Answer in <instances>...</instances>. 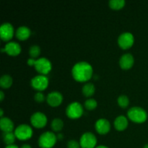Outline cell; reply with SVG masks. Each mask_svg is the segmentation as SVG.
Masks as SVG:
<instances>
[{"label":"cell","mask_w":148,"mask_h":148,"mask_svg":"<svg viewBox=\"0 0 148 148\" xmlns=\"http://www.w3.org/2000/svg\"><path fill=\"white\" fill-rule=\"evenodd\" d=\"M93 69L90 64L87 62H79L72 69V75L77 82H85L92 78Z\"/></svg>","instance_id":"cell-1"},{"label":"cell","mask_w":148,"mask_h":148,"mask_svg":"<svg viewBox=\"0 0 148 148\" xmlns=\"http://www.w3.org/2000/svg\"><path fill=\"white\" fill-rule=\"evenodd\" d=\"M127 116L131 121L138 124L145 122L147 119V113L142 107L134 106L127 111Z\"/></svg>","instance_id":"cell-2"},{"label":"cell","mask_w":148,"mask_h":148,"mask_svg":"<svg viewBox=\"0 0 148 148\" xmlns=\"http://www.w3.org/2000/svg\"><path fill=\"white\" fill-rule=\"evenodd\" d=\"M57 136L50 131L45 132L39 136L38 143L40 148H52L57 141Z\"/></svg>","instance_id":"cell-3"},{"label":"cell","mask_w":148,"mask_h":148,"mask_svg":"<svg viewBox=\"0 0 148 148\" xmlns=\"http://www.w3.org/2000/svg\"><path fill=\"white\" fill-rule=\"evenodd\" d=\"M66 114L69 118L72 119L79 118L83 114V107L80 103L77 101L71 103L66 107Z\"/></svg>","instance_id":"cell-4"},{"label":"cell","mask_w":148,"mask_h":148,"mask_svg":"<svg viewBox=\"0 0 148 148\" xmlns=\"http://www.w3.org/2000/svg\"><path fill=\"white\" fill-rule=\"evenodd\" d=\"M79 143L81 148H95L97 145V138L93 133L87 132L82 134Z\"/></svg>","instance_id":"cell-5"},{"label":"cell","mask_w":148,"mask_h":148,"mask_svg":"<svg viewBox=\"0 0 148 148\" xmlns=\"http://www.w3.org/2000/svg\"><path fill=\"white\" fill-rule=\"evenodd\" d=\"M35 69L40 75H46L51 70L52 65L50 61L46 57H40L36 59L35 64Z\"/></svg>","instance_id":"cell-6"},{"label":"cell","mask_w":148,"mask_h":148,"mask_svg":"<svg viewBox=\"0 0 148 148\" xmlns=\"http://www.w3.org/2000/svg\"><path fill=\"white\" fill-rule=\"evenodd\" d=\"M14 134L18 140H27L33 135V130L28 124H20L14 130Z\"/></svg>","instance_id":"cell-7"},{"label":"cell","mask_w":148,"mask_h":148,"mask_svg":"<svg viewBox=\"0 0 148 148\" xmlns=\"http://www.w3.org/2000/svg\"><path fill=\"white\" fill-rule=\"evenodd\" d=\"M30 84L33 88L40 91L44 90L49 85V79L46 75H38L33 77L30 80Z\"/></svg>","instance_id":"cell-8"},{"label":"cell","mask_w":148,"mask_h":148,"mask_svg":"<svg viewBox=\"0 0 148 148\" xmlns=\"http://www.w3.org/2000/svg\"><path fill=\"white\" fill-rule=\"evenodd\" d=\"M134 37L132 33L130 32H124L121 33L118 38V44L123 49H128L133 46Z\"/></svg>","instance_id":"cell-9"},{"label":"cell","mask_w":148,"mask_h":148,"mask_svg":"<svg viewBox=\"0 0 148 148\" xmlns=\"http://www.w3.org/2000/svg\"><path fill=\"white\" fill-rule=\"evenodd\" d=\"M30 122L32 125L36 128H43L47 123V117L43 113L40 111L35 112L30 117Z\"/></svg>","instance_id":"cell-10"},{"label":"cell","mask_w":148,"mask_h":148,"mask_svg":"<svg viewBox=\"0 0 148 148\" xmlns=\"http://www.w3.org/2000/svg\"><path fill=\"white\" fill-rule=\"evenodd\" d=\"M14 30L12 25L10 23H4L0 27V36L4 41H9L12 38Z\"/></svg>","instance_id":"cell-11"},{"label":"cell","mask_w":148,"mask_h":148,"mask_svg":"<svg viewBox=\"0 0 148 148\" xmlns=\"http://www.w3.org/2000/svg\"><path fill=\"white\" fill-rule=\"evenodd\" d=\"M63 101L62 94L59 91H52L48 94L46 97V101L48 104L52 107L59 106Z\"/></svg>","instance_id":"cell-12"},{"label":"cell","mask_w":148,"mask_h":148,"mask_svg":"<svg viewBox=\"0 0 148 148\" xmlns=\"http://www.w3.org/2000/svg\"><path fill=\"white\" fill-rule=\"evenodd\" d=\"M95 128L100 134H106L111 130V124L106 119L101 118L95 121Z\"/></svg>","instance_id":"cell-13"},{"label":"cell","mask_w":148,"mask_h":148,"mask_svg":"<svg viewBox=\"0 0 148 148\" xmlns=\"http://www.w3.org/2000/svg\"><path fill=\"white\" fill-rule=\"evenodd\" d=\"M134 59L133 55L131 53H127L123 54L119 59V66L121 69L127 70L132 68L134 65Z\"/></svg>","instance_id":"cell-14"},{"label":"cell","mask_w":148,"mask_h":148,"mask_svg":"<svg viewBox=\"0 0 148 148\" xmlns=\"http://www.w3.org/2000/svg\"><path fill=\"white\" fill-rule=\"evenodd\" d=\"M4 52L10 56H17L21 52V46L17 42L10 41L4 46Z\"/></svg>","instance_id":"cell-15"},{"label":"cell","mask_w":148,"mask_h":148,"mask_svg":"<svg viewBox=\"0 0 148 148\" xmlns=\"http://www.w3.org/2000/svg\"><path fill=\"white\" fill-rule=\"evenodd\" d=\"M129 121L127 117L124 115H119L114 119V125L118 131H123L128 127Z\"/></svg>","instance_id":"cell-16"},{"label":"cell","mask_w":148,"mask_h":148,"mask_svg":"<svg viewBox=\"0 0 148 148\" xmlns=\"http://www.w3.org/2000/svg\"><path fill=\"white\" fill-rule=\"evenodd\" d=\"M31 35L30 29L27 26H20L15 32V36L20 40H25L28 38Z\"/></svg>","instance_id":"cell-17"},{"label":"cell","mask_w":148,"mask_h":148,"mask_svg":"<svg viewBox=\"0 0 148 148\" xmlns=\"http://www.w3.org/2000/svg\"><path fill=\"white\" fill-rule=\"evenodd\" d=\"M14 123L7 117H2L0 119V128L3 132H12L14 130Z\"/></svg>","instance_id":"cell-18"},{"label":"cell","mask_w":148,"mask_h":148,"mask_svg":"<svg viewBox=\"0 0 148 148\" xmlns=\"http://www.w3.org/2000/svg\"><path fill=\"white\" fill-rule=\"evenodd\" d=\"M95 88L94 84L92 82H86L85 85L82 86V94L85 95V97H90L95 93Z\"/></svg>","instance_id":"cell-19"},{"label":"cell","mask_w":148,"mask_h":148,"mask_svg":"<svg viewBox=\"0 0 148 148\" xmlns=\"http://www.w3.org/2000/svg\"><path fill=\"white\" fill-rule=\"evenodd\" d=\"M12 77L9 75H4L0 78V86L4 89H7V88H10L11 85H12Z\"/></svg>","instance_id":"cell-20"},{"label":"cell","mask_w":148,"mask_h":148,"mask_svg":"<svg viewBox=\"0 0 148 148\" xmlns=\"http://www.w3.org/2000/svg\"><path fill=\"white\" fill-rule=\"evenodd\" d=\"M17 138L14 134V132H4L3 133V140L4 143H5L7 145H10L14 144L15 139Z\"/></svg>","instance_id":"cell-21"},{"label":"cell","mask_w":148,"mask_h":148,"mask_svg":"<svg viewBox=\"0 0 148 148\" xmlns=\"http://www.w3.org/2000/svg\"><path fill=\"white\" fill-rule=\"evenodd\" d=\"M64 122L61 119L55 118L51 123V127L53 132H59L63 129Z\"/></svg>","instance_id":"cell-22"},{"label":"cell","mask_w":148,"mask_h":148,"mask_svg":"<svg viewBox=\"0 0 148 148\" xmlns=\"http://www.w3.org/2000/svg\"><path fill=\"white\" fill-rule=\"evenodd\" d=\"M108 5L113 10H120L125 5L124 0H111L108 1Z\"/></svg>","instance_id":"cell-23"},{"label":"cell","mask_w":148,"mask_h":148,"mask_svg":"<svg viewBox=\"0 0 148 148\" xmlns=\"http://www.w3.org/2000/svg\"><path fill=\"white\" fill-rule=\"evenodd\" d=\"M28 53L30 57L33 59H36L40 55V48L38 45H33L30 47L28 50Z\"/></svg>","instance_id":"cell-24"},{"label":"cell","mask_w":148,"mask_h":148,"mask_svg":"<svg viewBox=\"0 0 148 148\" xmlns=\"http://www.w3.org/2000/svg\"><path fill=\"white\" fill-rule=\"evenodd\" d=\"M119 106L121 108H127L130 104V99L129 97L126 95H121L118 97L117 99Z\"/></svg>","instance_id":"cell-25"},{"label":"cell","mask_w":148,"mask_h":148,"mask_svg":"<svg viewBox=\"0 0 148 148\" xmlns=\"http://www.w3.org/2000/svg\"><path fill=\"white\" fill-rule=\"evenodd\" d=\"M84 106L86 109L89 110V111H92L94 110L98 106V103L95 101L94 98H88L84 103Z\"/></svg>","instance_id":"cell-26"},{"label":"cell","mask_w":148,"mask_h":148,"mask_svg":"<svg viewBox=\"0 0 148 148\" xmlns=\"http://www.w3.org/2000/svg\"><path fill=\"white\" fill-rule=\"evenodd\" d=\"M46 98H45V95L43 92H41L40 91L36 92L34 95V100L38 103H42L45 101Z\"/></svg>","instance_id":"cell-27"},{"label":"cell","mask_w":148,"mask_h":148,"mask_svg":"<svg viewBox=\"0 0 148 148\" xmlns=\"http://www.w3.org/2000/svg\"><path fill=\"white\" fill-rule=\"evenodd\" d=\"M67 148H81L80 144L75 140H71L67 142Z\"/></svg>","instance_id":"cell-28"},{"label":"cell","mask_w":148,"mask_h":148,"mask_svg":"<svg viewBox=\"0 0 148 148\" xmlns=\"http://www.w3.org/2000/svg\"><path fill=\"white\" fill-rule=\"evenodd\" d=\"M36 59H33V58H30L27 60V64L29 66H35V64H36Z\"/></svg>","instance_id":"cell-29"},{"label":"cell","mask_w":148,"mask_h":148,"mask_svg":"<svg viewBox=\"0 0 148 148\" xmlns=\"http://www.w3.org/2000/svg\"><path fill=\"white\" fill-rule=\"evenodd\" d=\"M5 148H19V147L16 145H7L5 147Z\"/></svg>","instance_id":"cell-30"},{"label":"cell","mask_w":148,"mask_h":148,"mask_svg":"<svg viewBox=\"0 0 148 148\" xmlns=\"http://www.w3.org/2000/svg\"><path fill=\"white\" fill-rule=\"evenodd\" d=\"M4 98V94L3 91H0V101H2Z\"/></svg>","instance_id":"cell-31"},{"label":"cell","mask_w":148,"mask_h":148,"mask_svg":"<svg viewBox=\"0 0 148 148\" xmlns=\"http://www.w3.org/2000/svg\"><path fill=\"white\" fill-rule=\"evenodd\" d=\"M20 148H32V147L28 144H24L20 147Z\"/></svg>","instance_id":"cell-32"},{"label":"cell","mask_w":148,"mask_h":148,"mask_svg":"<svg viewBox=\"0 0 148 148\" xmlns=\"http://www.w3.org/2000/svg\"><path fill=\"white\" fill-rule=\"evenodd\" d=\"M95 148H109V147H107V146L106 145H98V146H96Z\"/></svg>","instance_id":"cell-33"},{"label":"cell","mask_w":148,"mask_h":148,"mask_svg":"<svg viewBox=\"0 0 148 148\" xmlns=\"http://www.w3.org/2000/svg\"><path fill=\"white\" fill-rule=\"evenodd\" d=\"M56 136H57L58 140H62V134H60V133H59V134H58V135H56Z\"/></svg>","instance_id":"cell-34"},{"label":"cell","mask_w":148,"mask_h":148,"mask_svg":"<svg viewBox=\"0 0 148 148\" xmlns=\"http://www.w3.org/2000/svg\"><path fill=\"white\" fill-rule=\"evenodd\" d=\"M0 112H1V114H0V116H1V118H2V117H3V114H4V111H3L2 108H1V109H0Z\"/></svg>","instance_id":"cell-35"},{"label":"cell","mask_w":148,"mask_h":148,"mask_svg":"<svg viewBox=\"0 0 148 148\" xmlns=\"http://www.w3.org/2000/svg\"><path fill=\"white\" fill-rule=\"evenodd\" d=\"M143 148H148V143H147V144L145 145V146L143 147Z\"/></svg>","instance_id":"cell-36"}]
</instances>
